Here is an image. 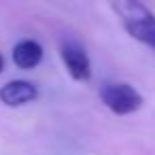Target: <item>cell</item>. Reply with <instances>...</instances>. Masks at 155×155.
<instances>
[{"mask_svg": "<svg viewBox=\"0 0 155 155\" xmlns=\"http://www.w3.org/2000/svg\"><path fill=\"white\" fill-rule=\"evenodd\" d=\"M108 5L134 41L155 49V13L144 0H108Z\"/></svg>", "mask_w": 155, "mask_h": 155, "instance_id": "6da1fadb", "label": "cell"}, {"mask_svg": "<svg viewBox=\"0 0 155 155\" xmlns=\"http://www.w3.org/2000/svg\"><path fill=\"white\" fill-rule=\"evenodd\" d=\"M100 100L113 115H132L142 108L144 98L130 83H106L100 87Z\"/></svg>", "mask_w": 155, "mask_h": 155, "instance_id": "7a4b0ae2", "label": "cell"}, {"mask_svg": "<svg viewBox=\"0 0 155 155\" xmlns=\"http://www.w3.org/2000/svg\"><path fill=\"white\" fill-rule=\"evenodd\" d=\"M60 55H62V62H64L70 79H74L79 83H85L91 79V62H89V55L83 45H79L77 41H66L60 47Z\"/></svg>", "mask_w": 155, "mask_h": 155, "instance_id": "3957f363", "label": "cell"}, {"mask_svg": "<svg viewBox=\"0 0 155 155\" xmlns=\"http://www.w3.org/2000/svg\"><path fill=\"white\" fill-rule=\"evenodd\" d=\"M38 98V89L34 83L30 81H24V79H17V81H9L0 87V102L5 106H24V104H30Z\"/></svg>", "mask_w": 155, "mask_h": 155, "instance_id": "277c9868", "label": "cell"}, {"mask_svg": "<svg viewBox=\"0 0 155 155\" xmlns=\"http://www.w3.org/2000/svg\"><path fill=\"white\" fill-rule=\"evenodd\" d=\"M43 53L45 51H43L41 43H36L32 38H26V41H19L13 47V62L21 70H32L43 62Z\"/></svg>", "mask_w": 155, "mask_h": 155, "instance_id": "5b68a950", "label": "cell"}, {"mask_svg": "<svg viewBox=\"0 0 155 155\" xmlns=\"http://www.w3.org/2000/svg\"><path fill=\"white\" fill-rule=\"evenodd\" d=\"M5 70V58H2V53H0V72Z\"/></svg>", "mask_w": 155, "mask_h": 155, "instance_id": "8992f818", "label": "cell"}]
</instances>
